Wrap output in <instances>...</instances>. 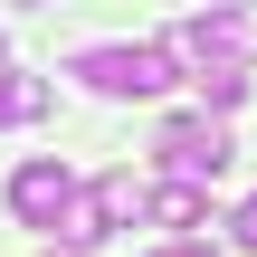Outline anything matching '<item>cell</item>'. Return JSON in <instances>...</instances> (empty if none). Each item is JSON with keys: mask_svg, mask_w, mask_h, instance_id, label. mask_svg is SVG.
Segmentation results:
<instances>
[{"mask_svg": "<svg viewBox=\"0 0 257 257\" xmlns=\"http://www.w3.org/2000/svg\"><path fill=\"white\" fill-rule=\"evenodd\" d=\"M162 48L181 57V76H248L257 67V0H210V10L181 19Z\"/></svg>", "mask_w": 257, "mask_h": 257, "instance_id": "1", "label": "cell"}, {"mask_svg": "<svg viewBox=\"0 0 257 257\" xmlns=\"http://www.w3.org/2000/svg\"><path fill=\"white\" fill-rule=\"evenodd\" d=\"M67 76H86L95 95H162V86H181V57L162 38H114V48H76Z\"/></svg>", "mask_w": 257, "mask_h": 257, "instance_id": "2", "label": "cell"}, {"mask_svg": "<svg viewBox=\"0 0 257 257\" xmlns=\"http://www.w3.org/2000/svg\"><path fill=\"white\" fill-rule=\"evenodd\" d=\"M153 153L172 162V181H200V191H210V181H219V172L238 162V143H229V124H210V114H172V124L153 134Z\"/></svg>", "mask_w": 257, "mask_h": 257, "instance_id": "3", "label": "cell"}, {"mask_svg": "<svg viewBox=\"0 0 257 257\" xmlns=\"http://www.w3.org/2000/svg\"><path fill=\"white\" fill-rule=\"evenodd\" d=\"M76 191H86V181H76L57 153H38V162H19V172H10V210H19L29 229H57V219L76 210Z\"/></svg>", "mask_w": 257, "mask_h": 257, "instance_id": "4", "label": "cell"}, {"mask_svg": "<svg viewBox=\"0 0 257 257\" xmlns=\"http://www.w3.org/2000/svg\"><path fill=\"white\" fill-rule=\"evenodd\" d=\"M143 219H162V229L191 238V229L210 219V191H200V181H153V191H143Z\"/></svg>", "mask_w": 257, "mask_h": 257, "instance_id": "5", "label": "cell"}, {"mask_svg": "<svg viewBox=\"0 0 257 257\" xmlns=\"http://www.w3.org/2000/svg\"><path fill=\"white\" fill-rule=\"evenodd\" d=\"M86 200H95V219H105V229L143 219V181H134V172H105V181H86Z\"/></svg>", "mask_w": 257, "mask_h": 257, "instance_id": "6", "label": "cell"}, {"mask_svg": "<svg viewBox=\"0 0 257 257\" xmlns=\"http://www.w3.org/2000/svg\"><path fill=\"white\" fill-rule=\"evenodd\" d=\"M57 95H48V76H19V67H0V124H38Z\"/></svg>", "mask_w": 257, "mask_h": 257, "instance_id": "7", "label": "cell"}, {"mask_svg": "<svg viewBox=\"0 0 257 257\" xmlns=\"http://www.w3.org/2000/svg\"><path fill=\"white\" fill-rule=\"evenodd\" d=\"M229 238H238V248L257 257V191H248V200H238V219H229Z\"/></svg>", "mask_w": 257, "mask_h": 257, "instance_id": "8", "label": "cell"}, {"mask_svg": "<svg viewBox=\"0 0 257 257\" xmlns=\"http://www.w3.org/2000/svg\"><path fill=\"white\" fill-rule=\"evenodd\" d=\"M143 257H219L210 238H172V248H143Z\"/></svg>", "mask_w": 257, "mask_h": 257, "instance_id": "9", "label": "cell"}, {"mask_svg": "<svg viewBox=\"0 0 257 257\" xmlns=\"http://www.w3.org/2000/svg\"><path fill=\"white\" fill-rule=\"evenodd\" d=\"M19 10H48V0H19Z\"/></svg>", "mask_w": 257, "mask_h": 257, "instance_id": "10", "label": "cell"}, {"mask_svg": "<svg viewBox=\"0 0 257 257\" xmlns=\"http://www.w3.org/2000/svg\"><path fill=\"white\" fill-rule=\"evenodd\" d=\"M48 257H76V248H48Z\"/></svg>", "mask_w": 257, "mask_h": 257, "instance_id": "11", "label": "cell"}]
</instances>
